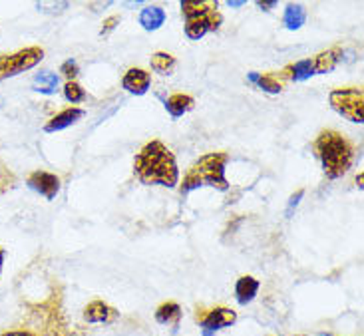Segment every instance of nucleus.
Instances as JSON below:
<instances>
[{
    "mask_svg": "<svg viewBox=\"0 0 364 336\" xmlns=\"http://www.w3.org/2000/svg\"><path fill=\"white\" fill-rule=\"evenodd\" d=\"M314 76L312 74V62L311 58H307V60H301V62H295V64H289L287 68H283L279 72V80H291V82H302L307 80V78H311Z\"/></svg>",
    "mask_w": 364,
    "mask_h": 336,
    "instance_id": "obj_16",
    "label": "nucleus"
},
{
    "mask_svg": "<svg viewBox=\"0 0 364 336\" xmlns=\"http://www.w3.org/2000/svg\"><path fill=\"white\" fill-rule=\"evenodd\" d=\"M14 185H16V175L6 163L0 159V195L14 189Z\"/></svg>",
    "mask_w": 364,
    "mask_h": 336,
    "instance_id": "obj_25",
    "label": "nucleus"
},
{
    "mask_svg": "<svg viewBox=\"0 0 364 336\" xmlns=\"http://www.w3.org/2000/svg\"><path fill=\"white\" fill-rule=\"evenodd\" d=\"M64 98L68 100L70 103H82L86 100V90H84L82 86L78 84V82H66L64 84Z\"/></svg>",
    "mask_w": 364,
    "mask_h": 336,
    "instance_id": "obj_24",
    "label": "nucleus"
},
{
    "mask_svg": "<svg viewBox=\"0 0 364 336\" xmlns=\"http://www.w3.org/2000/svg\"><path fill=\"white\" fill-rule=\"evenodd\" d=\"M152 68L157 72V74H161V76H169L174 68H176V58L171 56V54H167V52H156V54H152Z\"/></svg>",
    "mask_w": 364,
    "mask_h": 336,
    "instance_id": "obj_22",
    "label": "nucleus"
},
{
    "mask_svg": "<svg viewBox=\"0 0 364 336\" xmlns=\"http://www.w3.org/2000/svg\"><path fill=\"white\" fill-rule=\"evenodd\" d=\"M261 289V283L255 279V276L251 275H243L237 279V283H235V298H237V303L239 305H249L251 301L257 296Z\"/></svg>",
    "mask_w": 364,
    "mask_h": 336,
    "instance_id": "obj_14",
    "label": "nucleus"
},
{
    "mask_svg": "<svg viewBox=\"0 0 364 336\" xmlns=\"http://www.w3.org/2000/svg\"><path fill=\"white\" fill-rule=\"evenodd\" d=\"M166 18L167 16L164 9H159V6H146V9H142V12H140L137 22H140V26L144 30L154 32L166 24Z\"/></svg>",
    "mask_w": 364,
    "mask_h": 336,
    "instance_id": "obj_15",
    "label": "nucleus"
},
{
    "mask_svg": "<svg viewBox=\"0 0 364 336\" xmlns=\"http://www.w3.org/2000/svg\"><path fill=\"white\" fill-rule=\"evenodd\" d=\"M120 21H122V18H120L118 14H114V16H110V18H106L104 24H102V30H100V34H102V36H106V34H110V32L114 30L115 26L120 24Z\"/></svg>",
    "mask_w": 364,
    "mask_h": 336,
    "instance_id": "obj_27",
    "label": "nucleus"
},
{
    "mask_svg": "<svg viewBox=\"0 0 364 336\" xmlns=\"http://www.w3.org/2000/svg\"><path fill=\"white\" fill-rule=\"evenodd\" d=\"M60 74H62V76H66V82L76 80V76L80 74V66H78V62L72 60V58L64 62L62 66H60Z\"/></svg>",
    "mask_w": 364,
    "mask_h": 336,
    "instance_id": "obj_26",
    "label": "nucleus"
},
{
    "mask_svg": "<svg viewBox=\"0 0 364 336\" xmlns=\"http://www.w3.org/2000/svg\"><path fill=\"white\" fill-rule=\"evenodd\" d=\"M181 14L186 16V21L195 18V16H203L207 12H213L219 9L217 0H203V2H193V0H183L181 4Z\"/></svg>",
    "mask_w": 364,
    "mask_h": 336,
    "instance_id": "obj_18",
    "label": "nucleus"
},
{
    "mask_svg": "<svg viewBox=\"0 0 364 336\" xmlns=\"http://www.w3.org/2000/svg\"><path fill=\"white\" fill-rule=\"evenodd\" d=\"M86 112H84L82 108H76V106H70V108H66L62 112H58L54 118H50L46 125H44V132L46 133H54V132H62L66 128H70L74 125L76 122H80Z\"/></svg>",
    "mask_w": 364,
    "mask_h": 336,
    "instance_id": "obj_11",
    "label": "nucleus"
},
{
    "mask_svg": "<svg viewBox=\"0 0 364 336\" xmlns=\"http://www.w3.org/2000/svg\"><path fill=\"white\" fill-rule=\"evenodd\" d=\"M312 152L323 165L324 175L329 179H339L353 167L356 147L344 133L323 130L312 142Z\"/></svg>",
    "mask_w": 364,
    "mask_h": 336,
    "instance_id": "obj_2",
    "label": "nucleus"
},
{
    "mask_svg": "<svg viewBox=\"0 0 364 336\" xmlns=\"http://www.w3.org/2000/svg\"><path fill=\"white\" fill-rule=\"evenodd\" d=\"M257 6H259L261 11H271V9H275V6H277V2H275V0H271V2H263V0H259V2H257Z\"/></svg>",
    "mask_w": 364,
    "mask_h": 336,
    "instance_id": "obj_30",
    "label": "nucleus"
},
{
    "mask_svg": "<svg viewBox=\"0 0 364 336\" xmlns=\"http://www.w3.org/2000/svg\"><path fill=\"white\" fill-rule=\"evenodd\" d=\"M305 22H307V12L301 4H287L285 14H283V24L289 30H299Z\"/></svg>",
    "mask_w": 364,
    "mask_h": 336,
    "instance_id": "obj_21",
    "label": "nucleus"
},
{
    "mask_svg": "<svg viewBox=\"0 0 364 336\" xmlns=\"http://www.w3.org/2000/svg\"><path fill=\"white\" fill-rule=\"evenodd\" d=\"M249 82L255 84L257 88H261L263 92L269 94H279L283 92V82L275 76V74H257V72H251Z\"/></svg>",
    "mask_w": 364,
    "mask_h": 336,
    "instance_id": "obj_20",
    "label": "nucleus"
},
{
    "mask_svg": "<svg viewBox=\"0 0 364 336\" xmlns=\"http://www.w3.org/2000/svg\"><path fill=\"white\" fill-rule=\"evenodd\" d=\"M56 86H58V76L52 74V72H40V74L34 78V88H36V92L52 94L56 92Z\"/></svg>",
    "mask_w": 364,
    "mask_h": 336,
    "instance_id": "obj_23",
    "label": "nucleus"
},
{
    "mask_svg": "<svg viewBox=\"0 0 364 336\" xmlns=\"http://www.w3.org/2000/svg\"><path fill=\"white\" fill-rule=\"evenodd\" d=\"M32 323L44 336H88V332L70 328L62 310V289L54 286L52 293L40 305H28Z\"/></svg>",
    "mask_w": 364,
    "mask_h": 336,
    "instance_id": "obj_4",
    "label": "nucleus"
},
{
    "mask_svg": "<svg viewBox=\"0 0 364 336\" xmlns=\"http://www.w3.org/2000/svg\"><path fill=\"white\" fill-rule=\"evenodd\" d=\"M156 320L159 325H171L174 330L179 328L181 320V306L177 303H164L156 308Z\"/></svg>",
    "mask_w": 364,
    "mask_h": 336,
    "instance_id": "obj_19",
    "label": "nucleus"
},
{
    "mask_svg": "<svg viewBox=\"0 0 364 336\" xmlns=\"http://www.w3.org/2000/svg\"><path fill=\"white\" fill-rule=\"evenodd\" d=\"M343 54L344 50L341 46H333L329 50L312 56V74H329V72H333L339 66V62L343 60Z\"/></svg>",
    "mask_w": 364,
    "mask_h": 336,
    "instance_id": "obj_13",
    "label": "nucleus"
},
{
    "mask_svg": "<svg viewBox=\"0 0 364 336\" xmlns=\"http://www.w3.org/2000/svg\"><path fill=\"white\" fill-rule=\"evenodd\" d=\"M331 108L344 120L353 123L364 122V92L363 88H336L329 94Z\"/></svg>",
    "mask_w": 364,
    "mask_h": 336,
    "instance_id": "obj_5",
    "label": "nucleus"
},
{
    "mask_svg": "<svg viewBox=\"0 0 364 336\" xmlns=\"http://www.w3.org/2000/svg\"><path fill=\"white\" fill-rule=\"evenodd\" d=\"M2 263H4V249H0V271H2Z\"/></svg>",
    "mask_w": 364,
    "mask_h": 336,
    "instance_id": "obj_32",
    "label": "nucleus"
},
{
    "mask_svg": "<svg viewBox=\"0 0 364 336\" xmlns=\"http://www.w3.org/2000/svg\"><path fill=\"white\" fill-rule=\"evenodd\" d=\"M195 108V100L188 94H171L166 100V110L171 118H181Z\"/></svg>",
    "mask_w": 364,
    "mask_h": 336,
    "instance_id": "obj_17",
    "label": "nucleus"
},
{
    "mask_svg": "<svg viewBox=\"0 0 364 336\" xmlns=\"http://www.w3.org/2000/svg\"><path fill=\"white\" fill-rule=\"evenodd\" d=\"M122 86L125 92L134 94V96H144L152 86V76L142 68H130L122 78Z\"/></svg>",
    "mask_w": 364,
    "mask_h": 336,
    "instance_id": "obj_12",
    "label": "nucleus"
},
{
    "mask_svg": "<svg viewBox=\"0 0 364 336\" xmlns=\"http://www.w3.org/2000/svg\"><path fill=\"white\" fill-rule=\"evenodd\" d=\"M221 24H223V14L221 12H207L203 16H195V18L186 21V36L189 40H201L207 32L219 30Z\"/></svg>",
    "mask_w": 364,
    "mask_h": 336,
    "instance_id": "obj_9",
    "label": "nucleus"
},
{
    "mask_svg": "<svg viewBox=\"0 0 364 336\" xmlns=\"http://www.w3.org/2000/svg\"><path fill=\"white\" fill-rule=\"evenodd\" d=\"M134 174L142 185L176 187L179 181L176 155L159 140L147 142L140 152L135 153Z\"/></svg>",
    "mask_w": 364,
    "mask_h": 336,
    "instance_id": "obj_1",
    "label": "nucleus"
},
{
    "mask_svg": "<svg viewBox=\"0 0 364 336\" xmlns=\"http://www.w3.org/2000/svg\"><path fill=\"white\" fill-rule=\"evenodd\" d=\"M120 318V313L114 306L106 305L104 301H92L90 305L84 308V320L86 323H104V325H112Z\"/></svg>",
    "mask_w": 364,
    "mask_h": 336,
    "instance_id": "obj_10",
    "label": "nucleus"
},
{
    "mask_svg": "<svg viewBox=\"0 0 364 336\" xmlns=\"http://www.w3.org/2000/svg\"><path fill=\"white\" fill-rule=\"evenodd\" d=\"M0 336H38L36 332H32V330H6V332H2Z\"/></svg>",
    "mask_w": 364,
    "mask_h": 336,
    "instance_id": "obj_29",
    "label": "nucleus"
},
{
    "mask_svg": "<svg viewBox=\"0 0 364 336\" xmlns=\"http://www.w3.org/2000/svg\"><path fill=\"white\" fill-rule=\"evenodd\" d=\"M229 6H233V9H239V6H245V2H229Z\"/></svg>",
    "mask_w": 364,
    "mask_h": 336,
    "instance_id": "obj_31",
    "label": "nucleus"
},
{
    "mask_svg": "<svg viewBox=\"0 0 364 336\" xmlns=\"http://www.w3.org/2000/svg\"><path fill=\"white\" fill-rule=\"evenodd\" d=\"M195 320L203 328V335L211 336L217 330H223L227 326H233L237 323V313L227 306H215L211 310H199L195 313Z\"/></svg>",
    "mask_w": 364,
    "mask_h": 336,
    "instance_id": "obj_7",
    "label": "nucleus"
},
{
    "mask_svg": "<svg viewBox=\"0 0 364 336\" xmlns=\"http://www.w3.org/2000/svg\"><path fill=\"white\" fill-rule=\"evenodd\" d=\"M302 195H305V189H299L297 194L291 195V199H289V205H287V217H291L292 211L297 209V205H299V201L302 199Z\"/></svg>",
    "mask_w": 364,
    "mask_h": 336,
    "instance_id": "obj_28",
    "label": "nucleus"
},
{
    "mask_svg": "<svg viewBox=\"0 0 364 336\" xmlns=\"http://www.w3.org/2000/svg\"><path fill=\"white\" fill-rule=\"evenodd\" d=\"M42 58H44V50L40 46H28V48L12 52V54H2L0 56V80H6V78L30 70L40 64Z\"/></svg>",
    "mask_w": 364,
    "mask_h": 336,
    "instance_id": "obj_6",
    "label": "nucleus"
},
{
    "mask_svg": "<svg viewBox=\"0 0 364 336\" xmlns=\"http://www.w3.org/2000/svg\"><path fill=\"white\" fill-rule=\"evenodd\" d=\"M26 185L30 187L32 191H36L42 197H46L48 201H52V199H56V195L60 194L62 181H60V177L56 174L44 172V169H36V172H32L26 177Z\"/></svg>",
    "mask_w": 364,
    "mask_h": 336,
    "instance_id": "obj_8",
    "label": "nucleus"
},
{
    "mask_svg": "<svg viewBox=\"0 0 364 336\" xmlns=\"http://www.w3.org/2000/svg\"><path fill=\"white\" fill-rule=\"evenodd\" d=\"M229 162V155L225 152H211L199 157L188 169V174L181 181L179 191L188 195L198 187H213L217 191H229V181L225 177V165Z\"/></svg>",
    "mask_w": 364,
    "mask_h": 336,
    "instance_id": "obj_3",
    "label": "nucleus"
},
{
    "mask_svg": "<svg viewBox=\"0 0 364 336\" xmlns=\"http://www.w3.org/2000/svg\"><path fill=\"white\" fill-rule=\"evenodd\" d=\"M356 184H358V187H363V174L356 177Z\"/></svg>",
    "mask_w": 364,
    "mask_h": 336,
    "instance_id": "obj_33",
    "label": "nucleus"
}]
</instances>
